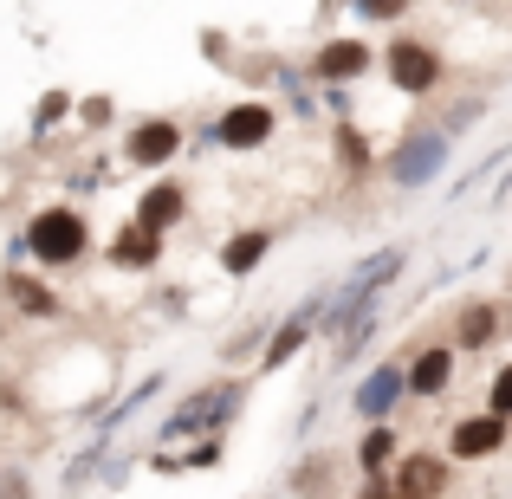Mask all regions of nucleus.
I'll use <instances>...</instances> for the list:
<instances>
[{
    "instance_id": "7ed1b4c3",
    "label": "nucleus",
    "mask_w": 512,
    "mask_h": 499,
    "mask_svg": "<svg viewBox=\"0 0 512 499\" xmlns=\"http://www.w3.org/2000/svg\"><path fill=\"white\" fill-rule=\"evenodd\" d=\"M441 156H448V143H441V130H409V137H402V150L389 156V175H396L402 188H422L428 175L441 169Z\"/></svg>"
},
{
    "instance_id": "0eeeda50",
    "label": "nucleus",
    "mask_w": 512,
    "mask_h": 499,
    "mask_svg": "<svg viewBox=\"0 0 512 499\" xmlns=\"http://www.w3.org/2000/svg\"><path fill=\"white\" fill-rule=\"evenodd\" d=\"M396 266H402V253H376L363 273H350V286H344V299H338V325H350V318H357V305H370L376 292H383V279L396 273Z\"/></svg>"
},
{
    "instance_id": "f8f14e48",
    "label": "nucleus",
    "mask_w": 512,
    "mask_h": 499,
    "mask_svg": "<svg viewBox=\"0 0 512 499\" xmlns=\"http://www.w3.org/2000/svg\"><path fill=\"white\" fill-rule=\"evenodd\" d=\"M175 143H182V130H175V124H163V117H156V124H143L137 137H130V163L156 169V163H169V156H175Z\"/></svg>"
},
{
    "instance_id": "4468645a",
    "label": "nucleus",
    "mask_w": 512,
    "mask_h": 499,
    "mask_svg": "<svg viewBox=\"0 0 512 499\" xmlns=\"http://www.w3.org/2000/svg\"><path fill=\"white\" fill-rule=\"evenodd\" d=\"M363 65H370L363 39H331V46L318 52V78H357Z\"/></svg>"
},
{
    "instance_id": "423d86ee",
    "label": "nucleus",
    "mask_w": 512,
    "mask_h": 499,
    "mask_svg": "<svg viewBox=\"0 0 512 499\" xmlns=\"http://www.w3.org/2000/svg\"><path fill=\"white\" fill-rule=\"evenodd\" d=\"M396 402H402V363H383V370H370L357 383V415L363 422H383Z\"/></svg>"
},
{
    "instance_id": "f03ea898",
    "label": "nucleus",
    "mask_w": 512,
    "mask_h": 499,
    "mask_svg": "<svg viewBox=\"0 0 512 499\" xmlns=\"http://www.w3.org/2000/svg\"><path fill=\"white\" fill-rule=\"evenodd\" d=\"M240 409V383H214V389H201V396H188L182 409L169 415V428H163V441L175 435H188V428H221L227 415Z\"/></svg>"
},
{
    "instance_id": "6ab92c4d",
    "label": "nucleus",
    "mask_w": 512,
    "mask_h": 499,
    "mask_svg": "<svg viewBox=\"0 0 512 499\" xmlns=\"http://www.w3.org/2000/svg\"><path fill=\"white\" fill-rule=\"evenodd\" d=\"M396 461V435H389V428H376L370 441H363V467H389Z\"/></svg>"
},
{
    "instance_id": "2eb2a0df",
    "label": "nucleus",
    "mask_w": 512,
    "mask_h": 499,
    "mask_svg": "<svg viewBox=\"0 0 512 499\" xmlns=\"http://www.w3.org/2000/svg\"><path fill=\"white\" fill-rule=\"evenodd\" d=\"M266 260V234H260V227H253V234H234V240H227V247H221V266H227V273H253V266H260Z\"/></svg>"
},
{
    "instance_id": "ddd939ff",
    "label": "nucleus",
    "mask_w": 512,
    "mask_h": 499,
    "mask_svg": "<svg viewBox=\"0 0 512 499\" xmlns=\"http://www.w3.org/2000/svg\"><path fill=\"white\" fill-rule=\"evenodd\" d=\"M454 337H461L467 350H487L493 337H500V305H487V299H474L461 312V325H454Z\"/></svg>"
},
{
    "instance_id": "412c9836",
    "label": "nucleus",
    "mask_w": 512,
    "mask_h": 499,
    "mask_svg": "<svg viewBox=\"0 0 512 499\" xmlns=\"http://www.w3.org/2000/svg\"><path fill=\"white\" fill-rule=\"evenodd\" d=\"M0 499H26V480L20 474H0Z\"/></svg>"
},
{
    "instance_id": "1a4fd4ad",
    "label": "nucleus",
    "mask_w": 512,
    "mask_h": 499,
    "mask_svg": "<svg viewBox=\"0 0 512 499\" xmlns=\"http://www.w3.org/2000/svg\"><path fill=\"white\" fill-rule=\"evenodd\" d=\"M500 441H506V422H500V415H474V422H461V428H454V441H448V448L461 454V461H487V454L500 448Z\"/></svg>"
},
{
    "instance_id": "f257e3e1",
    "label": "nucleus",
    "mask_w": 512,
    "mask_h": 499,
    "mask_svg": "<svg viewBox=\"0 0 512 499\" xmlns=\"http://www.w3.org/2000/svg\"><path fill=\"white\" fill-rule=\"evenodd\" d=\"M85 214H72V208H46V214H33V227H26V247L39 253L46 266H72L78 253H85Z\"/></svg>"
},
{
    "instance_id": "9b49d317",
    "label": "nucleus",
    "mask_w": 512,
    "mask_h": 499,
    "mask_svg": "<svg viewBox=\"0 0 512 499\" xmlns=\"http://www.w3.org/2000/svg\"><path fill=\"white\" fill-rule=\"evenodd\" d=\"M182 208H188L182 188H175V182H156L150 195H143V208H137V227H143V234H163V227L182 221Z\"/></svg>"
},
{
    "instance_id": "20e7f679",
    "label": "nucleus",
    "mask_w": 512,
    "mask_h": 499,
    "mask_svg": "<svg viewBox=\"0 0 512 499\" xmlns=\"http://www.w3.org/2000/svg\"><path fill=\"white\" fill-rule=\"evenodd\" d=\"M448 493V461L435 454H402L389 474V499H441Z\"/></svg>"
},
{
    "instance_id": "a211bd4d",
    "label": "nucleus",
    "mask_w": 512,
    "mask_h": 499,
    "mask_svg": "<svg viewBox=\"0 0 512 499\" xmlns=\"http://www.w3.org/2000/svg\"><path fill=\"white\" fill-rule=\"evenodd\" d=\"M111 260H117V266H150V260H156V234H143V227H130V234H124V240L111 247Z\"/></svg>"
},
{
    "instance_id": "dca6fc26",
    "label": "nucleus",
    "mask_w": 512,
    "mask_h": 499,
    "mask_svg": "<svg viewBox=\"0 0 512 499\" xmlns=\"http://www.w3.org/2000/svg\"><path fill=\"white\" fill-rule=\"evenodd\" d=\"M312 318H318V312H292L286 325H279V337H273V344H266V370H279V363H286L292 350L305 344V331H312Z\"/></svg>"
},
{
    "instance_id": "6e6552de",
    "label": "nucleus",
    "mask_w": 512,
    "mask_h": 499,
    "mask_svg": "<svg viewBox=\"0 0 512 499\" xmlns=\"http://www.w3.org/2000/svg\"><path fill=\"white\" fill-rule=\"evenodd\" d=\"M266 137H273V111H266V104H240V111L221 117V143L227 150H260Z\"/></svg>"
},
{
    "instance_id": "9d476101",
    "label": "nucleus",
    "mask_w": 512,
    "mask_h": 499,
    "mask_svg": "<svg viewBox=\"0 0 512 499\" xmlns=\"http://www.w3.org/2000/svg\"><path fill=\"white\" fill-rule=\"evenodd\" d=\"M448 376H454V350L435 344V350H422V357H415V370H402V389H415V396H441V389H448Z\"/></svg>"
},
{
    "instance_id": "39448f33",
    "label": "nucleus",
    "mask_w": 512,
    "mask_h": 499,
    "mask_svg": "<svg viewBox=\"0 0 512 499\" xmlns=\"http://www.w3.org/2000/svg\"><path fill=\"white\" fill-rule=\"evenodd\" d=\"M389 78H396L402 91H435L441 59H435L428 46H409V39H396V46H389Z\"/></svg>"
},
{
    "instance_id": "f3484780",
    "label": "nucleus",
    "mask_w": 512,
    "mask_h": 499,
    "mask_svg": "<svg viewBox=\"0 0 512 499\" xmlns=\"http://www.w3.org/2000/svg\"><path fill=\"white\" fill-rule=\"evenodd\" d=\"M7 299L20 305V312H33V318H52V312H59V299H52V292H39L33 279H7Z\"/></svg>"
},
{
    "instance_id": "aec40b11",
    "label": "nucleus",
    "mask_w": 512,
    "mask_h": 499,
    "mask_svg": "<svg viewBox=\"0 0 512 499\" xmlns=\"http://www.w3.org/2000/svg\"><path fill=\"white\" fill-rule=\"evenodd\" d=\"M506 409H512V370L493 376V396H487V415H500V422H506Z\"/></svg>"
}]
</instances>
